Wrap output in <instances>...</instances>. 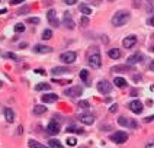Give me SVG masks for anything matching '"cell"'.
<instances>
[{
  "instance_id": "obj_43",
  "label": "cell",
  "mask_w": 154,
  "mask_h": 148,
  "mask_svg": "<svg viewBox=\"0 0 154 148\" xmlns=\"http://www.w3.org/2000/svg\"><path fill=\"white\" fill-rule=\"evenodd\" d=\"M150 70H151V71H154V60L150 63Z\"/></svg>"
},
{
  "instance_id": "obj_23",
  "label": "cell",
  "mask_w": 154,
  "mask_h": 148,
  "mask_svg": "<svg viewBox=\"0 0 154 148\" xmlns=\"http://www.w3.org/2000/svg\"><path fill=\"white\" fill-rule=\"evenodd\" d=\"M28 145H29V148H47L45 145H42V144L36 142V141H34V139H29Z\"/></svg>"
},
{
  "instance_id": "obj_40",
  "label": "cell",
  "mask_w": 154,
  "mask_h": 148,
  "mask_svg": "<svg viewBox=\"0 0 154 148\" xmlns=\"http://www.w3.org/2000/svg\"><path fill=\"white\" fill-rule=\"evenodd\" d=\"M19 15H23V13H28V7H23V9H20L19 12H17Z\"/></svg>"
},
{
  "instance_id": "obj_1",
  "label": "cell",
  "mask_w": 154,
  "mask_h": 148,
  "mask_svg": "<svg viewBox=\"0 0 154 148\" xmlns=\"http://www.w3.org/2000/svg\"><path fill=\"white\" fill-rule=\"evenodd\" d=\"M128 20H129V12L119 10V12H116L114 15V17H112V25L114 26H124Z\"/></svg>"
},
{
  "instance_id": "obj_27",
  "label": "cell",
  "mask_w": 154,
  "mask_h": 148,
  "mask_svg": "<svg viewBox=\"0 0 154 148\" xmlns=\"http://www.w3.org/2000/svg\"><path fill=\"white\" fill-rule=\"evenodd\" d=\"M67 132H76V134H83V128H77V126H69L67 128Z\"/></svg>"
},
{
  "instance_id": "obj_44",
  "label": "cell",
  "mask_w": 154,
  "mask_h": 148,
  "mask_svg": "<svg viewBox=\"0 0 154 148\" xmlns=\"http://www.w3.org/2000/svg\"><path fill=\"white\" fill-rule=\"evenodd\" d=\"M145 148H154V142H151V144H147Z\"/></svg>"
},
{
  "instance_id": "obj_22",
  "label": "cell",
  "mask_w": 154,
  "mask_h": 148,
  "mask_svg": "<svg viewBox=\"0 0 154 148\" xmlns=\"http://www.w3.org/2000/svg\"><path fill=\"white\" fill-rule=\"evenodd\" d=\"M114 83H115V86H118V87H125V86H127V80L122 79V77H115Z\"/></svg>"
},
{
  "instance_id": "obj_19",
  "label": "cell",
  "mask_w": 154,
  "mask_h": 148,
  "mask_svg": "<svg viewBox=\"0 0 154 148\" xmlns=\"http://www.w3.org/2000/svg\"><path fill=\"white\" fill-rule=\"evenodd\" d=\"M47 112V106L45 105H35L34 108V113L35 115H42Z\"/></svg>"
},
{
  "instance_id": "obj_11",
  "label": "cell",
  "mask_w": 154,
  "mask_h": 148,
  "mask_svg": "<svg viewBox=\"0 0 154 148\" xmlns=\"http://www.w3.org/2000/svg\"><path fill=\"white\" fill-rule=\"evenodd\" d=\"M142 61V55L138 52V54H132V55H129L128 58H127V64L128 66H134V64H137V63H141Z\"/></svg>"
},
{
  "instance_id": "obj_18",
  "label": "cell",
  "mask_w": 154,
  "mask_h": 148,
  "mask_svg": "<svg viewBox=\"0 0 154 148\" xmlns=\"http://www.w3.org/2000/svg\"><path fill=\"white\" fill-rule=\"evenodd\" d=\"M4 116H6V121L7 122H13L15 121V112L12 109H9V108L4 109Z\"/></svg>"
},
{
  "instance_id": "obj_20",
  "label": "cell",
  "mask_w": 154,
  "mask_h": 148,
  "mask_svg": "<svg viewBox=\"0 0 154 148\" xmlns=\"http://www.w3.org/2000/svg\"><path fill=\"white\" fill-rule=\"evenodd\" d=\"M108 55L112 58V60H118V58H121V51L119 49H116V48H114V49H109V52H108Z\"/></svg>"
},
{
  "instance_id": "obj_8",
  "label": "cell",
  "mask_w": 154,
  "mask_h": 148,
  "mask_svg": "<svg viewBox=\"0 0 154 148\" xmlns=\"http://www.w3.org/2000/svg\"><path fill=\"white\" fill-rule=\"evenodd\" d=\"M118 122H119V125H122V126H127V128H137V125H138L135 121L128 119V118H125V116H119Z\"/></svg>"
},
{
  "instance_id": "obj_25",
  "label": "cell",
  "mask_w": 154,
  "mask_h": 148,
  "mask_svg": "<svg viewBox=\"0 0 154 148\" xmlns=\"http://www.w3.org/2000/svg\"><path fill=\"white\" fill-rule=\"evenodd\" d=\"M50 147L51 148H63V144L58 139H50Z\"/></svg>"
},
{
  "instance_id": "obj_14",
  "label": "cell",
  "mask_w": 154,
  "mask_h": 148,
  "mask_svg": "<svg viewBox=\"0 0 154 148\" xmlns=\"http://www.w3.org/2000/svg\"><path fill=\"white\" fill-rule=\"evenodd\" d=\"M34 52H38V54H50L52 52L51 47H47V45H42V44H38L34 47Z\"/></svg>"
},
{
  "instance_id": "obj_32",
  "label": "cell",
  "mask_w": 154,
  "mask_h": 148,
  "mask_svg": "<svg viewBox=\"0 0 154 148\" xmlns=\"http://www.w3.org/2000/svg\"><path fill=\"white\" fill-rule=\"evenodd\" d=\"M77 106H79V108H89V102H87V100H80V102H79V103H77Z\"/></svg>"
},
{
  "instance_id": "obj_12",
  "label": "cell",
  "mask_w": 154,
  "mask_h": 148,
  "mask_svg": "<svg viewBox=\"0 0 154 148\" xmlns=\"http://www.w3.org/2000/svg\"><path fill=\"white\" fill-rule=\"evenodd\" d=\"M79 121L85 125H92L95 122V116L89 115V113H82V115H79Z\"/></svg>"
},
{
  "instance_id": "obj_45",
  "label": "cell",
  "mask_w": 154,
  "mask_h": 148,
  "mask_svg": "<svg viewBox=\"0 0 154 148\" xmlns=\"http://www.w3.org/2000/svg\"><path fill=\"white\" fill-rule=\"evenodd\" d=\"M6 12H7L6 9H0V15H3V13H6Z\"/></svg>"
},
{
  "instance_id": "obj_24",
  "label": "cell",
  "mask_w": 154,
  "mask_h": 148,
  "mask_svg": "<svg viewBox=\"0 0 154 148\" xmlns=\"http://www.w3.org/2000/svg\"><path fill=\"white\" fill-rule=\"evenodd\" d=\"M80 12H82L85 16H89V15L92 13V9H90L89 6H86V4H82V6H80Z\"/></svg>"
},
{
  "instance_id": "obj_31",
  "label": "cell",
  "mask_w": 154,
  "mask_h": 148,
  "mask_svg": "<svg viewBox=\"0 0 154 148\" xmlns=\"http://www.w3.org/2000/svg\"><path fill=\"white\" fill-rule=\"evenodd\" d=\"M87 77H89V71H87V70H82V71H80V79H82V82H87Z\"/></svg>"
},
{
  "instance_id": "obj_29",
  "label": "cell",
  "mask_w": 154,
  "mask_h": 148,
  "mask_svg": "<svg viewBox=\"0 0 154 148\" xmlns=\"http://www.w3.org/2000/svg\"><path fill=\"white\" fill-rule=\"evenodd\" d=\"M66 144H67L69 147H74V145L77 144V139H76L74 136H70V138H67V141H66Z\"/></svg>"
},
{
  "instance_id": "obj_7",
  "label": "cell",
  "mask_w": 154,
  "mask_h": 148,
  "mask_svg": "<svg viewBox=\"0 0 154 148\" xmlns=\"http://www.w3.org/2000/svg\"><path fill=\"white\" fill-rule=\"evenodd\" d=\"M47 20H48V23H50L51 26H58V25H60V22H58V19H57V13H55L54 9H50V10L47 12Z\"/></svg>"
},
{
  "instance_id": "obj_15",
  "label": "cell",
  "mask_w": 154,
  "mask_h": 148,
  "mask_svg": "<svg viewBox=\"0 0 154 148\" xmlns=\"http://www.w3.org/2000/svg\"><path fill=\"white\" fill-rule=\"evenodd\" d=\"M63 23L66 25V28H67V29H74V22H73V17L70 16L67 12L64 13V17H63Z\"/></svg>"
},
{
  "instance_id": "obj_34",
  "label": "cell",
  "mask_w": 154,
  "mask_h": 148,
  "mask_svg": "<svg viewBox=\"0 0 154 148\" xmlns=\"http://www.w3.org/2000/svg\"><path fill=\"white\" fill-rule=\"evenodd\" d=\"M80 23H82V26H87V23H89V17L83 16L82 19H80Z\"/></svg>"
},
{
  "instance_id": "obj_30",
  "label": "cell",
  "mask_w": 154,
  "mask_h": 148,
  "mask_svg": "<svg viewBox=\"0 0 154 148\" xmlns=\"http://www.w3.org/2000/svg\"><path fill=\"white\" fill-rule=\"evenodd\" d=\"M25 31V25L23 23H16L15 25V32L16 33H20V32H23Z\"/></svg>"
},
{
  "instance_id": "obj_36",
  "label": "cell",
  "mask_w": 154,
  "mask_h": 148,
  "mask_svg": "<svg viewBox=\"0 0 154 148\" xmlns=\"http://www.w3.org/2000/svg\"><path fill=\"white\" fill-rule=\"evenodd\" d=\"M20 3H23V0H10V4H12V6H15V4H20Z\"/></svg>"
},
{
  "instance_id": "obj_33",
  "label": "cell",
  "mask_w": 154,
  "mask_h": 148,
  "mask_svg": "<svg viewBox=\"0 0 154 148\" xmlns=\"http://www.w3.org/2000/svg\"><path fill=\"white\" fill-rule=\"evenodd\" d=\"M26 22H28V23H34V25H36V23H39V17H29Z\"/></svg>"
},
{
  "instance_id": "obj_10",
  "label": "cell",
  "mask_w": 154,
  "mask_h": 148,
  "mask_svg": "<svg viewBox=\"0 0 154 148\" xmlns=\"http://www.w3.org/2000/svg\"><path fill=\"white\" fill-rule=\"evenodd\" d=\"M128 106H129V109H131L134 113H141V112H142V108H144L140 100H132V102H129Z\"/></svg>"
},
{
  "instance_id": "obj_47",
  "label": "cell",
  "mask_w": 154,
  "mask_h": 148,
  "mask_svg": "<svg viewBox=\"0 0 154 148\" xmlns=\"http://www.w3.org/2000/svg\"><path fill=\"white\" fill-rule=\"evenodd\" d=\"M151 92H154V84H153V86H151Z\"/></svg>"
},
{
  "instance_id": "obj_4",
  "label": "cell",
  "mask_w": 154,
  "mask_h": 148,
  "mask_svg": "<svg viewBox=\"0 0 154 148\" xmlns=\"http://www.w3.org/2000/svg\"><path fill=\"white\" fill-rule=\"evenodd\" d=\"M60 60L64 63V64H73L76 61V52L73 51H67V52H63L60 55Z\"/></svg>"
},
{
  "instance_id": "obj_9",
  "label": "cell",
  "mask_w": 154,
  "mask_h": 148,
  "mask_svg": "<svg viewBox=\"0 0 154 148\" xmlns=\"http://www.w3.org/2000/svg\"><path fill=\"white\" fill-rule=\"evenodd\" d=\"M98 90L100 92V93H111V90H112V86H111V83L106 82V80H102V82L98 83Z\"/></svg>"
},
{
  "instance_id": "obj_21",
  "label": "cell",
  "mask_w": 154,
  "mask_h": 148,
  "mask_svg": "<svg viewBox=\"0 0 154 148\" xmlns=\"http://www.w3.org/2000/svg\"><path fill=\"white\" fill-rule=\"evenodd\" d=\"M51 89V86L48 84V83H39V84H36L35 86V90L36 92H42V90H50Z\"/></svg>"
},
{
  "instance_id": "obj_48",
  "label": "cell",
  "mask_w": 154,
  "mask_h": 148,
  "mask_svg": "<svg viewBox=\"0 0 154 148\" xmlns=\"http://www.w3.org/2000/svg\"><path fill=\"white\" fill-rule=\"evenodd\" d=\"M151 51H153V52H154V45H153V47H151Z\"/></svg>"
},
{
  "instance_id": "obj_2",
  "label": "cell",
  "mask_w": 154,
  "mask_h": 148,
  "mask_svg": "<svg viewBox=\"0 0 154 148\" xmlns=\"http://www.w3.org/2000/svg\"><path fill=\"white\" fill-rule=\"evenodd\" d=\"M87 63H89V66L93 67V68H100V66H102V58H100V54L96 51L95 54H92V55L89 57Z\"/></svg>"
},
{
  "instance_id": "obj_38",
  "label": "cell",
  "mask_w": 154,
  "mask_h": 148,
  "mask_svg": "<svg viewBox=\"0 0 154 148\" xmlns=\"http://www.w3.org/2000/svg\"><path fill=\"white\" fill-rule=\"evenodd\" d=\"M64 1H66V4H70V6H73V4L77 3V0H64Z\"/></svg>"
},
{
  "instance_id": "obj_26",
  "label": "cell",
  "mask_w": 154,
  "mask_h": 148,
  "mask_svg": "<svg viewBox=\"0 0 154 148\" xmlns=\"http://www.w3.org/2000/svg\"><path fill=\"white\" fill-rule=\"evenodd\" d=\"M52 38V31L51 29H45L44 33H42V39L44 41H48V39H51Z\"/></svg>"
},
{
  "instance_id": "obj_28",
  "label": "cell",
  "mask_w": 154,
  "mask_h": 148,
  "mask_svg": "<svg viewBox=\"0 0 154 148\" xmlns=\"http://www.w3.org/2000/svg\"><path fill=\"white\" fill-rule=\"evenodd\" d=\"M115 73H124V71H127V70H129L127 66H116V67H114L112 68Z\"/></svg>"
},
{
  "instance_id": "obj_16",
  "label": "cell",
  "mask_w": 154,
  "mask_h": 148,
  "mask_svg": "<svg viewBox=\"0 0 154 148\" xmlns=\"http://www.w3.org/2000/svg\"><path fill=\"white\" fill-rule=\"evenodd\" d=\"M58 100V96L54 95V93H47L42 96V102L44 103H52V102H57Z\"/></svg>"
},
{
  "instance_id": "obj_3",
  "label": "cell",
  "mask_w": 154,
  "mask_h": 148,
  "mask_svg": "<svg viewBox=\"0 0 154 148\" xmlns=\"http://www.w3.org/2000/svg\"><path fill=\"white\" fill-rule=\"evenodd\" d=\"M111 139H112L114 142H116V144H124V142H127V139H128V134L124 131H116L115 134L111 135Z\"/></svg>"
},
{
  "instance_id": "obj_49",
  "label": "cell",
  "mask_w": 154,
  "mask_h": 148,
  "mask_svg": "<svg viewBox=\"0 0 154 148\" xmlns=\"http://www.w3.org/2000/svg\"><path fill=\"white\" fill-rule=\"evenodd\" d=\"M0 87H1V82H0Z\"/></svg>"
},
{
  "instance_id": "obj_39",
  "label": "cell",
  "mask_w": 154,
  "mask_h": 148,
  "mask_svg": "<svg viewBox=\"0 0 154 148\" xmlns=\"http://www.w3.org/2000/svg\"><path fill=\"white\" fill-rule=\"evenodd\" d=\"M109 110H111V112H112V113H114V112H116V110H118V105H112V106H111V109H109Z\"/></svg>"
},
{
  "instance_id": "obj_5",
  "label": "cell",
  "mask_w": 154,
  "mask_h": 148,
  "mask_svg": "<svg viewBox=\"0 0 154 148\" xmlns=\"http://www.w3.org/2000/svg\"><path fill=\"white\" fill-rule=\"evenodd\" d=\"M82 93H83V90H82L80 86H73V87H70L64 92V95L69 96V97H79Z\"/></svg>"
},
{
  "instance_id": "obj_13",
  "label": "cell",
  "mask_w": 154,
  "mask_h": 148,
  "mask_svg": "<svg viewBox=\"0 0 154 148\" xmlns=\"http://www.w3.org/2000/svg\"><path fill=\"white\" fill-rule=\"evenodd\" d=\"M47 132H48L50 135H57V134L60 132V125H58L55 121H51V122L48 123V126H47Z\"/></svg>"
},
{
  "instance_id": "obj_17",
  "label": "cell",
  "mask_w": 154,
  "mask_h": 148,
  "mask_svg": "<svg viewBox=\"0 0 154 148\" xmlns=\"http://www.w3.org/2000/svg\"><path fill=\"white\" fill-rule=\"evenodd\" d=\"M70 70L69 68H66V67H55V68H52V74L54 76H60V74H67Z\"/></svg>"
},
{
  "instance_id": "obj_42",
  "label": "cell",
  "mask_w": 154,
  "mask_h": 148,
  "mask_svg": "<svg viewBox=\"0 0 154 148\" xmlns=\"http://www.w3.org/2000/svg\"><path fill=\"white\" fill-rule=\"evenodd\" d=\"M148 25H151V26H154V16L148 19Z\"/></svg>"
},
{
  "instance_id": "obj_41",
  "label": "cell",
  "mask_w": 154,
  "mask_h": 148,
  "mask_svg": "<svg viewBox=\"0 0 154 148\" xmlns=\"http://www.w3.org/2000/svg\"><path fill=\"white\" fill-rule=\"evenodd\" d=\"M151 121H154V115L153 116H148V118H145V119H144V122H151Z\"/></svg>"
},
{
  "instance_id": "obj_6",
  "label": "cell",
  "mask_w": 154,
  "mask_h": 148,
  "mask_svg": "<svg viewBox=\"0 0 154 148\" xmlns=\"http://www.w3.org/2000/svg\"><path fill=\"white\" fill-rule=\"evenodd\" d=\"M122 45H124L127 49L135 47V45H137V36H135V35H128L127 38H124V41H122Z\"/></svg>"
},
{
  "instance_id": "obj_37",
  "label": "cell",
  "mask_w": 154,
  "mask_h": 148,
  "mask_svg": "<svg viewBox=\"0 0 154 148\" xmlns=\"http://www.w3.org/2000/svg\"><path fill=\"white\" fill-rule=\"evenodd\" d=\"M52 82L60 83V84H67V83H70V82H71V80H52Z\"/></svg>"
},
{
  "instance_id": "obj_35",
  "label": "cell",
  "mask_w": 154,
  "mask_h": 148,
  "mask_svg": "<svg viewBox=\"0 0 154 148\" xmlns=\"http://www.w3.org/2000/svg\"><path fill=\"white\" fill-rule=\"evenodd\" d=\"M6 57H7V58H10V60H13V61H17V60H19L16 55H15V54H12V52H7V54H6Z\"/></svg>"
},
{
  "instance_id": "obj_50",
  "label": "cell",
  "mask_w": 154,
  "mask_h": 148,
  "mask_svg": "<svg viewBox=\"0 0 154 148\" xmlns=\"http://www.w3.org/2000/svg\"><path fill=\"white\" fill-rule=\"evenodd\" d=\"M0 1H1V0H0Z\"/></svg>"
},
{
  "instance_id": "obj_46",
  "label": "cell",
  "mask_w": 154,
  "mask_h": 148,
  "mask_svg": "<svg viewBox=\"0 0 154 148\" xmlns=\"http://www.w3.org/2000/svg\"><path fill=\"white\" fill-rule=\"evenodd\" d=\"M131 95H132V96H137V95H138L137 90H132V92H131Z\"/></svg>"
}]
</instances>
